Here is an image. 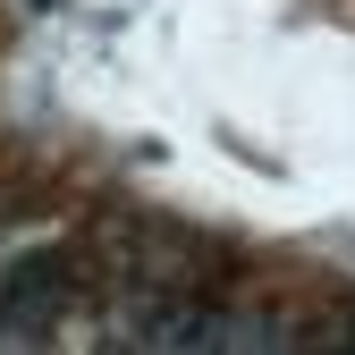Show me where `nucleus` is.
<instances>
[{
  "label": "nucleus",
  "mask_w": 355,
  "mask_h": 355,
  "mask_svg": "<svg viewBox=\"0 0 355 355\" xmlns=\"http://www.w3.org/2000/svg\"><path fill=\"white\" fill-rule=\"evenodd\" d=\"M51 313H60V279H51V262H17V271L0 279V338L51 330Z\"/></svg>",
  "instance_id": "nucleus-1"
}]
</instances>
